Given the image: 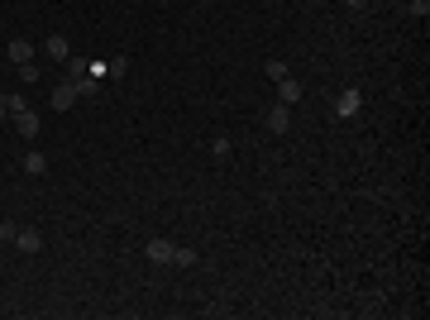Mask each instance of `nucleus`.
<instances>
[{"label":"nucleus","instance_id":"7ed1b4c3","mask_svg":"<svg viewBox=\"0 0 430 320\" xmlns=\"http://www.w3.org/2000/svg\"><path fill=\"white\" fill-rule=\"evenodd\" d=\"M15 129L24 134V139H39L43 120H39V110H29V105H24V110H15Z\"/></svg>","mask_w":430,"mask_h":320},{"label":"nucleus","instance_id":"20e7f679","mask_svg":"<svg viewBox=\"0 0 430 320\" xmlns=\"http://www.w3.org/2000/svg\"><path fill=\"white\" fill-rule=\"evenodd\" d=\"M72 105H77V81L53 86V110H72Z\"/></svg>","mask_w":430,"mask_h":320},{"label":"nucleus","instance_id":"2eb2a0df","mask_svg":"<svg viewBox=\"0 0 430 320\" xmlns=\"http://www.w3.org/2000/svg\"><path fill=\"white\" fill-rule=\"evenodd\" d=\"M263 72H268V81H282V77H292V72H287V63H282V58H272V63L263 67Z\"/></svg>","mask_w":430,"mask_h":320},{"label":"nucleus","instance_id":"f03ea898","mask_svg":"<svg viewBox=\"0 0 430 320\" xmlns=\"http://www.w3.org/2000/svg\"><path fill=\"white\" fill-rule=\"evenodd\" d=\"M263 120H268L272 134H287V125H292V105H282V100H277V105H268V110H263Z\"/></svg>","mask_w":430,"mask_h":320},{"label":"nucleus","instance_id":"412c9836","mask_svg":"<svg viewBox=\"0 0 430 320\" xmlns=\"http://www.w3.org/2000/svg\"><path fill=\"white\" fill-rule=\"evenodd\" d=\"M0 120H5V96H0Z\"/></svg>","mask_w":430,"mask_h":320},{"label":"nucleus","instance_id":"aec40b11","mask_svg":"<svg viewBox=\"0 0 430 320\" xmlns=\"http://www.w3.org/2000/svg\"><path fill=\"white\" fill-rule=\"evenodd\" d=\"M344 5H349V10H364V5H368V0H344Z\"/></svg>","mask_w":430,"mask_h":320},{"label":"nucleus","instance_id":"423d86ee","mask_svg":"<svg viewBox=\"0 0 430 320\" xmlns=\"http://www.w3.org/2000/svg\"><path fill=\"white\" fill-rule=\"evenodd\" d=\"M10 63H15V67L34 63V43H29V38H10Z\"/></svg>","mask_w":430,"mask_h":320},{"label":"nucleus","instance_id":"9b49d317","mask_svg":"<svg viewBox=\"0 0 430 320\" xmlns=\"http://www.w3.org/2000/svg\"><path fill=\"white\" fill-rule=\"evenodd\" d=\"M24 172L43 177V172H48V158H43V153H24Z\"/></svg>","mask_w":430,"mask_h":320},{"label":"nucleus","instance_id":"9d476101","mask_svg":"<svg viewBox=\"0 0 430 320\" xmlns=\"http://www.w3.org/2000/svg\"><path fill=\"white\" fill-rule=\"evenodd\" d=\"M86 58H81V53H67V81H77V77H86Z\"/></svg>","mask_w":430,"mask_h":320},{"label":"nucleus","instance_id":"39448f33","mask_svg":"<svg viewBox=\"0 0 430 320\" xmlns=\"http://www.w3.org/2000/svg\"><path fill=\"white\" fill-rule=\"evenodd\" d=\"M15 244H19V254H39V249H43V234H39V229H24V224H19Z\"/></svg>","mask_w":430,"mask_h":320},{"label":"nucleus","instance_id":"ddd939ff","mask_svg":"<svg viewBox=\"0 0 430 320\" xmlns=\"http://www.w3.org/2000/svg\"><path fill=\"white\" fill-rule=\"evenodd\" d=\"M96 91H101V77H91V72L77 77V96H96Z\"/></svg>","mask_w":430,"mask_h":320},{"label":"nucleus","instance_id":"1a4fd4ad","mask_svg":"<svg viewBox=\"0 0 430 320\" xmlns=\"http://www.w3.org/2000/svg\"><path fill=\"white\" fill-rule=\"evenodd\" d=\"M148 258H153V263H173V244L168 239H148Z\"/></svg>","mask_w":430,"mask_h":320},{"label":"nucleus","instance_id":"6ab92c4d","mask_svg":"<svg viewBox=\"0 0 430 320\" xmlns=\"http://www.w3.org/2000/svg\"><path fill=\"white\" fill-rule=\"evenodd\" d=\"M19 81H24V86H29V81H39V67L24 63V67H19Z\"/></svg>","mask_w":430,"mask_h":320},{"label":"nucleus","instance_id":"f8f14e48","mask_svg":"<svg viewBox=\"0 0 430 320\" xmlns=\"http://www.w3.org/2000/svg\"><path fill=\"white\" fill-rule=\"evenodd\" d=\"M173 268H196V249H177L173 244Z\"/></svg>","mask_w":430,"mask_h":320},{"label":"nucleus","instance_id":"f257e3e1","mask_svg":"<svg viewBox=\"0 0 430 320\" xmlns=\"http://www.w3.org/2000/svg\"><path fill=\"white\" fill-rule=\"evenodd\" d=\"M359 110H364V96H359L354 86H344V91L334 96V120H354Z\"/></svg>","mask_w":430,"mask_h":320},{"label":"nucleus","instance_id":"a211bd4d","mask_svg":"<svg viewBox=\"0 0 430 320\" xmlns=\"http://www.w3.org/2000/svg\"><path fill=\"white\" fill-rule=\"evenodd\" d=\"M24 105H29V100L19 96V91H15V96H5V110H10V115H15V110H24Z\"/></svg>","mask_w":430,"mask_h":320},{"label":"nucleus","instance_id":"0eeeda50","mask_svg":"<svg viewBox=\"0 0 430 320\" xmlns=\"http://www.w3.org/2000/svg\"><path fill=\"white\" fill-rule=\"evenodd\" d=\"M43 48H48V58H53V63H67V53H72L63 33H48V38H43Z\"/></svg>","mask_w":430,"mask_h":320},{"label":"nucleus","instance_id":"4468645a","mask_svg":"<svg viewBox=\"0 0 430 320\" xmlns=\"http://www.w3.org/2000/svg\"><path fill=\"white\" fill-rule=\"evenodd\" d=\"M106 72H111V77L120 81V77H125V72H129V58H120V53H115L111 63H106Z\"/></svg>","mask_w":430,"mask_h":320},{"label":"nucleus","instance_id":"f3484780","mask_svg":"<svg viewBox=\"0 0 430 320\" xmlns=\"http://www.w3.org/2000/svg\"><path fill=\"white\" fill-rule=\"evenodd\" d=\"M406 10H411L416 19H426L430 15V0H406Z\"/></svg>","mask_w":430,"mask_h":320},{"label":"nucleus","instance_id":"6e6552de","mask_svg":"<svg viewBox=\"0 0 430 320\" xmlns=\"http://www.w3.org/2000/svg\"><path fill=\"white\" fill-rule=\"evenodd\" d=\"M277 91H282V105H297V100H302V81L282 77V81H277Z\"/></svg>","mask_w":430,"mask_h":320},{"label":"nucleus","instance_id":"dca6fc26","mask_svg":"<svg viewBox=\"0 0 430 320\" xmlns=\"http://www.w3.org/2000/svg\"><path fill=\"white\" fill-rule=\"evenodd\" d=\"M15 234H19L15 220H0V244H15Z\"/></svg>","mask_w":430,"mask_h":320}]
</instances>
